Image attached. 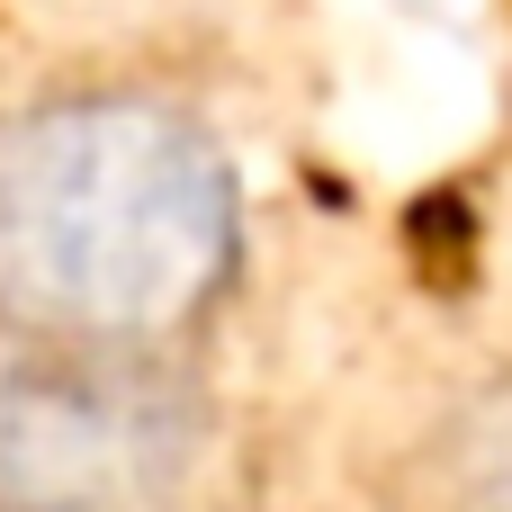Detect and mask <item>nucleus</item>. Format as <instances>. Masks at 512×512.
Returning <instances> with one entry per match:
<instances>
[{
	"label": "nucleus",
	"mask_w": 512,
	"mask_h": 512,
	"mask_svg": "<svg viewBox=\"0 0 512 512\" xmlns=\"http://www.w3.org/2000/svg\"><path fill=\"white\" fill-rule=\"evenodd\" d=\"M243 270L225 135L153 81H72L0 117V342L180 351Z\"/></svg>",
	"instance_id": "f257e3e1"
},
{
	"label": "nucleus",
	"mask_w": 512,
	"mask_h": 512,
	"mask_svg": "<svg viewBox=\"0 0 512 512\" xmlns=\"http://www.w3.org/2000/svg\"><path fill=\"white\" fill-rule=\"evenodd\" d=\"M216 405L180 351H18L0 369V512H189Z\"/></svg>",
	"instance_id": "f03ea898"
}]
</instances>
